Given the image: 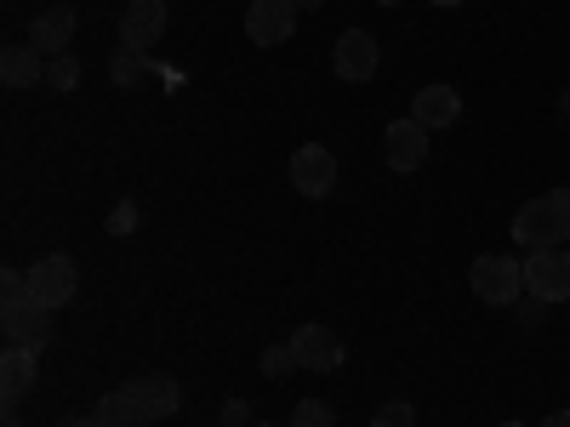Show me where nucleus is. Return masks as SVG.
<instances>
[{
    "label": "nucleus",
    "mask_w": 570,
    "mask_h": 427,
    "mask_svg": "<svg viewBox=\"0 0 570 427\" xmlns=\"http://www.w3.org/2000/svg\"><path fill=\"white\" fill-rule=\"evenodd\" d=\"M513 240L525 246V251L564 246V240H570V188H548V195H537L531 206H519Z\"/></svg>",
    "instance_id": "obj_1"
},
{
    "label": "nucleus",
    "mask_w": 570,
    "mask_h": 427,
    "mask_svg": "<svg viewBox=\"0 0 570 427\" xmlns=\"http://www.w3.org/2000/svg\"><path fill=\"white\" fill-rule=\"evenodd\" d=\"M468 285H473V297L491 302V308H513L519 297H525V262H513V257H473L468 262Z\"/></svg>",
    "instance_id": "obj_2"
},
{
    "label": "nucleus",
    "mask_w": 570,
    "mask_h": 427,
    "mask_svg": "<svg viewBox=\"0 0 570 427\" xmlns=\"http://www.w3.org/2000/svg\"><path fill=\"white\" fill-rule=\"evenodd\" d=\"M75 291H80V274H75V262L63 257V251H52V257H40L35 268H29V297L40 302V308H69L75 302Z\"/></svg>",
    "instance_id": "obj_3"
},
{
    "label": "nucleus",
    "mask_w": 570,
    "mask_h": 427,
    "mask_svg": "<svg viewBox=\"0 0 570 427\" xmlns=\"http://www.w3.org/2000/svg\"><path fill=\"white\" fill-rule=\"evenodd\" d=\"M525 291H531V302H570V251L564 246L525 257Z\"/></svg>",
    "instance_id": "obj_4"
},
{
    "label": "nucleus",
    "mask_w": 570,
    "mask_h": 427,
    "mask_svg": "<svg viewBox=\"0 0 570 427\" xmlns=\"http://www.w3.org/2000/svg\"><path fill=\"white\" fill-rule=\"evenodd\" d=\"M126 399H131V416H137V427H155V421L177 416V405H183V388L171 383V376H131V383H126Z\"/></svg>",
    "instance_id": "obj_5"
},
{
    "label": "nucleus",
    "mask_w": 570,
    "mask_h": 427,
    "mask_svg": "<svg viewBox=\"0 0 570 427\" xmlns=\"http://www.w3.org/2000/svg\"><path fill=\"white\" fill-rule=\"evenodd\" d=\"M376 63H383V52H376V34H365V29H343L337 46H331V69L348 86H365L376 75Z\"/></svg>",
    "instance_id": "obj_6"
},
{
    "label": "nucleus",
    "mask_w": 570,
    "mask_h": 427,
    "mask_svg": "<svg viewBox=\"0 0 570 427\" xmlns=\"http://www.w3.org/2000/svg\"><path fill=\"white\" fill-rule=\"evenodd\" d=\"M292 188L303 200H320L337 188V155L325 149V142H303V149L292 155Z\"/></svg>",
    "instance_id": "obj_7"
},
{
    "label": "nucleus",
    "mask_w": 570,
    "mask_h": 427,
    "mask_svg": "<svg viewBox=\"0 0 570 427\" xmlns=\"http://www.w3.org/2000/svg\"><path fill=\"white\" fill-rule=\"evenodd\" d=\"M0 325H7V342L12 348H46V342H52V308H40L35 297L29 302H7V308H0Z\"/></svg>",
    "instance_id": "obj_8"
},
{
    "label": "nucleus",
    "mask_w": 570,
    "mask_h": 427,
    "mask_svg": "<svg viewBox=\"0 0 570 427\" xmlns=\"http://www.w3.org/2000/svg\"><path fill=\"white\" fill-rule=\"evenodd\" d=\"M160 34H166V0H126V12H120V46L149 52Z\"/></svg>",
    "instance_id": "obj_9"
},
{
    "label": "nucleus",
    "mask_w": 570,
    "mask_h": 427,
    "mask_svg": "<svg viewBox=\"0 0 570 427\" xmlns=\"http://www.w3.org/2000/svg\"><path fill=\"white\" fill-rule=\"evenodd\" d=\"M246 34H252L257 46H285V40L297 34V7H292V0H252Z\"/></svg>",
    "instance_id": "obj_10"
},
{
    "label": "nucleus",
    "mask_w": 570,
    "mask_h": 427,
    "mask_svg": "<svg viewBox=\"0 0 570 427\" xmlns=\"http://www.w3.org/2000/svg\"><path fill=\"white\" fill-rule=\"evenodd\" d=\"M383 155H389V171H400V177L422 171V160H428V126L394 120V126L383 131Z\"/></svg>",
    "instance_id": "obj_11"
},
{
    "label": "nucleus",
    "mask_w": 570,
    "mask_h": 427,
    "mask_svg": "<svg viewBox=\"0 0 570 427\" xmlns=\"http://www.w3.org/2000/svg\"><path fill=\"white\" fill-rule=\"evenodd\" d=\"M75 29H80L75 7H46V12L29 23V46H35L40 58H63L69 40H75Z\"/></svg>",
    "instance_id": "obj_12"
},
{
    "label": "nucleus",
    "mask_w": 570,
    "mask_h": 427,
    "mask_svg": "<svg viewBox=\"0 0 570 427\" xmlns=\"http://www.w3.org/2000/svg\"><path fill=\"white\" fill-rule=\"evenodd\" d=\"M292 354H297L303 370H337L343 365V337H337V330H325V325H303L292 337Z\"/></svg>",
    "instance_id": "obj_13"
},
{
    "label": "nucleus",
    "mask_w": 570,
    "mask_h": 427,
    "mask_svg": "<svg viewBox=\"0 0 570 427\" xmlns=\"http://www.w3.org/2000/svg\"><path fill=\"white\" fill-rule=\"evenodd\" d=\"M411 120L428 126V131H445V126L462 120V98H456L451 86H422V91H416V103H411Z\"/></svg>",
    "instance_id": "obj_14"
},
{
    "label": "nucleus",
    "mask_w": 570,
    "mask_h": 427,
    "mask_svg": "<svg viewBox=\"0 0 570 427\" xmlns=\"http://www.w3.org/2000/svg\"><path fill=\"white\" fill-rule=\"evenodd\" d=\"M35 376H40V354H35V348H12V342H7V354H0V399L18 405V399L35 388Z\"/></svg>",
    "instance_id": "obj_15"
},
{
    "label": "nucleus",
    "mask_w": 570,
    "mask_h": 427,
    "mask_svg": "<svg viewBox=\"0 0 570 427\" xmlns=\"http://www.w3.org/2000/svg\"><path fill=\"white\" fill-rule=\"evenodd\" d=\"M0 80H7V86H35V80H46V58L35 52L29 40L7 46V52H0Z\"/></svg>",
    "instance_id": "obj_16"
},
{
    "label": "nucleus",
    "mask_w": 570,
    "mask_h": 427,
    "mask_svg": "<svg viewBox=\"0 0 570 427\" xmlns=\"http://www.w3.org/2000/svg\"><path fill=\"white\" fill-rule=\"evenodd\" d=\"M109 75H115L120 86H142V80H149V52H131V46H120L115 63H109Z\"/></svg>",
    "instance_id": "obj_17"
},
{
    "label": "nucleus",
    "mask_w": 570,
    "mask_h": 427,
    "mask_svg": "<svg viewBox=\"0 0 570 427\" xmlns=\"http://www.w3.org/2000/svg\"><path fill=\"white\" fill-rule=\"evenodd\" d=\"M98 427H137V416H131V399H126V388H115V394H104L98 399Z\"/></svg>",
    "instance_id": "obj_18"
},
{
    "label": "nucleus",
    "mask_w": 570,
    "mask_h": 427,
    "mask_svg": "<svg viewBox=\"0 0 570 427\" xmlns=\"http://www.w3.org/2000/svg\"><path fill=\"white\" fill-rule=\"evenodd\" d=\"M285 427H337V410H331L325 399H297V410H292Z\"/></svg>",
    "instance_id": "obj_19"
},
{
    "label": "nucleus",
    "mask_w": 570,
    "mask_h": 427,
    "mask_svg": "<svg viewBox=\"0 0 570 427\" xmlns=\"http://www.w3.org/2000/svg\"><path fill=\"white\" fill-rule=\"evenodd\" d=\"M46 86L52 91H75L80 86V63L63 52V58H46Z\"/></svg>",
    "instance_id": "obj_20"
},
{
    "label": "nucleus",
    "mask_w": 570,
    "mask_h": 427,
    "mask_svg": "<svg viewBox=\"0 0 570 427\" xmlns=\"http://www.w3.org/2000/svg\"><path fill=\"white\" fill-rule=\"evenodd\" d=\"M371 427H416V410H411V399H389L383 410L371 416Z\"/></svg>",
    "instance_id": "obj_21"
},
{
    "label": "nucleus",
    "mask_w": 570,
    "mask_h": 427,
    "mask_svg": "<svg viewBox=\"0 0 570 427\" xmlns=\"http://www.w3.org/2000/svg\"><path fill=\"white\" fill-rule=\"evenodd\" d=\"M7 302H29V274H18V268L0 274V308Z\"/></svg>",
    "instance_id": "obj_22"
},
{
    "label": "nucleus",
    "mask_w": 570,
    "mask_h": 427,
    "mask_svg": "<svg viewBox=\"0 0 570 427\" xmlns=\"http://www.w3.org/2000/svg\"><path fill=\"white\" fill-rule=\"evenodd\" d=\"M285 370H297V354H292V342L263 348V376H285Z\"/></svg>",
    "instance_id": "obj_23"
},
{
    "label": "nucleus",
    "mask_w": 570,
    "mask_h": 427,
    "mask_svg": "<svg viewBox=\"0 0 570 427\" xmlns=\"http://www.w3.org/2000/svg\"><path fill=\"white\" fill-rule=\"evenodd\" d=\"M137 228V206L131 200H120L115 211H109V234H131Z\"/></svg>",
    "instance_id": "obj_24"
},
{
    "label": "nucleus",
    "mask_w": 570,
    "mask_h": 427,
    "mask_svg": "<svg viewBox=\"0 0 570 427\" xmlns=\"http://www.w3.org/2000/svg\"><path fill=\"white\" fill-rule=\"evenodd\" d=\"M223 427H252V410H246L240 399H228V405H223Z\"/></svg>",
    "instance_id": "obj_25"
},
{
    "label": "nucleus",
    "mask_w": 570,
    "mask_h": 427,
    "mask_svg": "<svg viewBox=\"0 0 570 427\" xmlns=\"http://www.w3.org/2000/svg\"><path fill=\"white\" fill-rule=\"evenodd\" d=\"M58 427H98V416H63Z\"/></svg>",
    "instance_id": "obj_26"
},
{
    "label": "nucleus",
    "mask_w": 570,
    "mask_h": 427,
    "mask_svg": "<svg viewBox=\"0 0 570 427\" xmlns=\"http://www.w3.org/2000/svg\"><path fill=\"white\" fill-rule=\"evenodd\" d=\"M542 427H570V410H553V416H542Z\"/></svg>",
    "instance_id": "obj_27"
},
{
    "label": "nucleus",
    "mask_w": 570,
    "mask_h": 427,
    "mask_svg": "<svg viewBox=\"0 0 570 427\" xmlns=\"http://www.w3.org/2000/svg\"><path fill=\"white\" fill-rule=\"evenodd\" d=\"M292 7H297V12H320V7H325V0H292Z\"/></svg>",
    "instance_id": "obj_28"
},
{
    "label": "nucleus",
    "mask_w": 570,
    "mask_h": 427,
    "mask_svg": "<svg viewBox=\"0 0 570 427\" xmlns=\"http://www.w3.org/2000/svg\"><path fill=\"white\" fill-rule=\"evenodd\" d=\"M7 427H18V416H12V405H7Z\"/></svg>",
    "instance_id": "obj_29"
},
{
    "label": "nucleus",
    "mask_w": 570,
    "mask_h": 427,
    "mask_svg": "<svg viewBox=\"0 0 570 427\" xmlns=\"http://www.w3.org/2000/svg\"><path fill=\"white\" fill-rule=\"evenodd\" d=\"M434 7H462V0H434Z\"/></svg>",
    "instance_id": "obj_30"
},
{
    "label": "nucleus",
    "mask_w": 570,
    "mask_h": 427,
    "mask_svg": "<svg viewBox=\"0 0 570 427\" xmlns=\"http://www.w3.org/2000/svg\"><path fill=\"white\" fill-rule=\"evenodd\" d=\"M252 427H274V421H252Z\"/></svg>",
    "instance_id": "obj_31"
},
{
    "label": "nucleus",
    "mask_w": 570,
    "mask_h": 427,
    "mask_svg": "<svg viewBox=\"0 0 570 427\" xmlns=\"http://www.w3.org/2000/svg\"><path fill=\"white\" fill-rule=\"evenodd\" d=\"M383 7H400V0H383Z\"/></svg>",
    "instance_id": "obj_32"
},
{
    "label": "nucleus",
    "mask_w": 570,
    "mask_h": 427,
    "mask_svg": "<svg viewBox=\"0 0 570 427\" xmlns=\"http://www.w3.org/2000/svg\"><path fill=\"white\" fill-rule=\"evenodd\" d=\"M502 427H519V421H502Z\"/></svg>",
    "instance_id": "obj_33"
}]
</instances>
